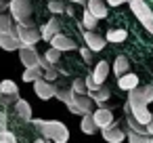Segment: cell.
<instances>
[{
  "label": "cell",
  "instance_id": "cell-6",
  "mask_svg": "<svg viewBox=\"0 0 153 143\" xmlns=\"http://www.w3.org/2000/svg\"><path fill=\"white\" fill-rule=\"evenodd\" d=\"M94 101L90 95H74V101L67 105V109L71 114H78V116H84V114H92L94 109Z\"/></svg>",
  "mask_w": 153,
  "mask_h": 143
},
{
  "label": "cell",
  "instance_id": "cell-19",
  "mask_svg": "<svg viewBox=\"0 0 153 143\" xmlns=\"http://www.w3.org/2000/svg\"><path fill=\"white\" fill-rule=\"evenodd\" d=\"M15 112H17V116L21 118V120H25V122H32V105L25 101V99H17L15 101Z\"/></svg>",
  "mask_w": 153,
  "mask_h": 143
},
{
  "label": "cell",
  "instance_id": "cell-21",
  "mask_svg": "<svg viewBox=\"0 0 153 143\" xmlns=\"http://www.w3.org/2000/svg\"><path fill=\"white\" fill-rule=\"evenodd\" d=\"M80 128H82V133L84 135H94L99 128H97V124H94V118H92V114H84L82 116V124H80Z\"/></svg>",
  "mask_w": 153,
  "mask_h": 143
},
{
  "label": "cell",
  "instance_id": "cell-15",
  "mask_svg": "<svg viewBox=\"0 0 153 143\" xmlns=\"http://www.w3.org/2000/svg\"><path fill=\"white\" fill-rule=\"evenodd\" d=\"M86 11H90L97 19H105L109 13V9L103 0H86Z\"/></svg>",
  "mask_w": 153,
  "mask_h": 143
},
{
  "label": "cell",
  "instance_id": "cell-42",
  "mask_svg": "<svg viewBox=\"0 0 153 143\" xmlns=\"http://www.w3.org/2000/svg\"><path fill=\"white\" fill-rule=\"evenodd\" d=\"M48 143H53V141H48Z\"/></svg>",
  "mask_w": 153,
  "mask_h": 143
},
{
  "label": "cell",
  "instance_id": "cell-16",
  "mask_svg": "<svg viewBox=\"0 0 153 143\" xmlns=\"http://www.w3.org/2000/svg\"><path fill=\"white\" fill-rule=\"evenodd\" d=\"M107 76H109V61H99L97 63V67L92 70V74H90V78L101 86L105 80H107Z\"/></svg>",
  "mask_w": 153,
  "mask_h": 143
},
{
  "label": "cell",
  "instance_id": "cell-38",
  "mask_svg": "<svg viewBox=\"0 0 153 143\" xmlns=\"http://www.w3.org/2000/svg\"><path fill=\"white\" fill-rule=\"evenodd\" d=\"M4 9H9V4H4L2 0H0V13H4Z\"/></svg>",
  "mask_w": 153,
  "mask_h": 143
},
{
  "label": "cell",
  "instance_id": "cell-18",
  "mask_svg": "<svg viewBox=\"0 0 153 143\" xmlns=\"http://www.w3.org/2000/svg\"><path fill=\"white\" fill-rule=\"evenodd\" d=\"M0 95H4L11 101H17L19 99V86L13 80H2L0 82Z\"/></svg>",
  "mask_w": 153,
  "mask_h": 143
},
{
  "label": "cell",
  "instance_id": "cell-40",
  "mask_svg": "<svg viewBox=\"0 0 153 143\" xmlns=\"http://www.w3.org/2000/svg\"><path fill=\"white\" fill-rule=\"evenodd\" d=\"M69 2H74V4H86V0H69Z\"/></svg>",
  "mask_w": 153,
  "mask_h": 143
},
{
  "label": "cell",
  "instance_id": "cell-17",
  "mask_svg": "<svg viewBox=\"0 0 153 143\" xmlns=\"http://www.w3.org/2000/svg\"><path fill=\"white\" fill-rule=\"evenodd\" d=\"M117 86L122 88V91H134L136 86H140L138 84V76L136 74H132V72H128V74H124V76H120L117 78Z\"/></svg>",
  "mask_w": 153,
  "mask_h": 143
},
{
  "label": "cell",
  "instance_id": "cell-10",
  "mask_svg": "<svg viewBox=\"0 0 153 143\" xmlns=\"http://www.w3.org/2000/svg\"><path fill=\"white\" fill-rule=\"evenodd\" d=\"M51 46H53V49H57L59 53H65V51H76V49H78V44H76L71 38H67L65 34H61V32H59L57 36H53V38H51Z\"/></svg>",
  "mask_w": 153,
  "mask_h": 143
},
{
  "label": "cell",
  "instance_id": "cell-31",
  "mask_svg": "<svg viewBox=\"0 0 153 143\" xmlns=\"http://www.w3.org/2000/svg\"><path fill=\"white\" fill-rule=\"evenodd\" d=\"M42 57H44V59H46L51 65H57V63H59V59H61V53H59L57 49H53V46H51V49H48V51H46Z\"/></svg>",
  "mask_w": 153,
  "mask_h": 143
},
{
  "label": "cell",
  "instance_id": "cell-36",
  "mask_svg": "<svg viewBox=\"0 0 153 143\" xmlns=\"http://www.w3.org/2000/svg\"><path fill=\"white\" fill-rule=\"evenodd\" d=\"M126 2H130V0H107L109 7H120V4H126Z\"/></svg>",
  "mask_w": 153,
  "mask_h": 143
},
{
  "label": "cell",
  "instance_id": "cell-25",
  "mask_svg": "<svg viewBox=\"0 0 153 143\" xmlns=\"http://www.w3.org/2000/svg\"><path fill=\"white\" fill-rule=\"evenodd\" d=\"M0 32H15V19L11 13H0Z\"/></svg>",
  "mask_w": 153,
  "mask_h": 143
},
{
  "label": "cell",
  "instance_id": "cell-5",
  "mask_svg": "<svg viewBox=\"0 0 153 143\" xmlns=\"http://www.w3.org/2000/svg\"><path fill=\"white\" fill-rule=\"evenodd\" d=\"M9 13L15 19V23L32 21V13H34L32 0H11L9 2Z\"/></svg>",
  "mask_w": 153,
  "mask_h": 143
},
{
  "label": "cell",
  "instance_id": "cell-37",
  "mask_svg": "<svg viewBox=\"0 0 153 143\" xmlns=\"http://www.w3.org/2000/svg\"><path fill=\"white\" fill-rule=\"evenodd\" d=\"M147 133H149V135L153 137V112H151V122L147 124Z\"/></svg>",
  "mask_w": 153,
  "mask_h": 143
},
{
  "label": "cell",
  "instance_id": "cell-11",
  "mask_svg": "<svg viewBox=\"0 0 153 143\" xmlns=\"http://www.w3.org/2000/svg\"><path fill=\"white\" fill-rule=\"evenodd\" d=\"M92 118H94L97 128H101V130L113 124V112L107 109V107H99V109H94V112H92Z\"/></svg>",
  "mask_w": 153,
  "mask_h": 143
},
{
  "label": "cell",
  "instance_id": "cell-12",
  "mask_svg": "<svg viewBox=\"0 0 153 143\" xmlns=\"http://www.w3.org/2000/svg\"><path fill=\"white\" fill-rule=\"evenodd\" d=\"M0 49L2 51H19L21 49V42L17 38L15 32H0Z\"/></svg>",
  "mask_w": 153,
  "mask_h": 143
},
{
  "label": "cell",
  "instance_id": "cell-39",
  "mask_svg": "<svg viewBox=\"0 0 153 143\" xmlns=\"http://www.w3.org/2000/svg\"><path fill=\"white\" fill-rule=\"evenodd\" d=\"M65 15H74V7H65Z\"/></svg>",
  "mask_w": 153,
  "mask_h": 143
},
{
  "label": "cell",
  "instance_id": "cell-20",
  "mask_svg": "<svg viewBox=\"0 0 153 143\" xmlns=\"http://www.w3.org/2000/svg\"><path fill=\"white\" fill-rule=\"evenodd\" d=\"M128 70H130V61L124 57V55H120V57H115V61H113V74L120 78V76H124V74H128Z\"/></svg>",
  "mask_w": 153,
  "mask_h": 143
},
{
  "label": "cell",
  "instance_id": "cell-3",
  "mask_svg": "<svg viewBox=\"0 0 153 143\" xmlns=\"http://www.w3.org/2000/svg\"><path fill=\"white\" fill-rule=\"evenodd\" d=\"M15 34L21 42V46H34L36 42L42 40L40 36V30L32 23V21H25V23H15Z\"/></svg>",
  "mask_w": 153,
  "mask_h": 143
},
{
  "label": "cell",
  "instance_id": "cell-8",
  "mask_svg": "<svg viewBox=\"0 0 153 143\" xmlns=\"http://www.w3.org/2000/svg\"><path fill=\"white\" fill-rule=\"evenodd\" d=\"M34 93H36L42 101H48V99H53V97H55L57 86H55L53 82H46L44 78H40V80H36V82H34Z\"/></svg>",
  "mask_w": 153,
  "mask_h": 143
},
{
  "label": "cell",
  "instance_id": "cell-1",
  "mask_svg": "<svg viewBox=\"0 0 153 143\" xmlns=\"http://www.w3.org/2000/svg\"><path fill=\"white\" fill-rule=\"evenodd\" d=\"M151 101H153V84L136 86L134 91L128 93V99L124 103V114H130L138 124L147 126L151 122V112H149Z\"/></svg>",
  "mask_w": 153,
  "mask_h": 143
},
{
  "label": "cell",
  "instance_id": "cell-26",
  "mask_svg": "<svg viewBox=\"0 0 153 143\" xmlns=\"http://www.w3.org/2000/svg\"><path fill=\"white\" fill-rule=\"evenodd\" d=\"M97 23H99V19H97V17H94L90 11H86V9H84V13H82V28H84V30H90V32H94Z\"/></svg>",
  "mask_w": 153,
  "mask_h": 143
},
{
  "label": "cell",
  "instance_id": "cell-30",
  "mask_svg": "<svg viewBox=\"0 0 153 143\" xmlns=\"http://www.w3.org/2000/svg\"><path fill=\"white\" fill-rule=\"evenodd\" d=\"M48 11L57 17V15H63L65 13V4L61 2V0H48Z\"/></svg>",
  "mask_w": 153,
  "mask_h": 143
},
{
  "label": "cell",
  "instance_id": "cell-41",
  "mask_svg": "<svg viewBox=\"0 0 153 143\" xmlns=\"http://www.w3.org/2000/svg\"><path fill=\"white\" fill-rule=\"evenodd\" d=\"M34 143H48V141H46V139H36Z\"/></svg>",
  "mask_w": 153,
  "mask_h": 143
},
{
  "label": "cell",
  "instance_id": "cell-7",
  "mask_svg": "<svg viewBox=\"0 0 153 143\" xmlns=\"http://www.w3.org/2000/svg\"><path fill=\"white\" fill-rule=\"evenodd\" d=\"M19 59L25 67H40V61H42L40 53L34 46H21L19 49Z\"/></svg>",
  "mask_w": 153,
  "mask_h": 143
},
{
  "label": "cell",
  "instance_id": "cell-2",
  "mask_svg": "<svg viewBox=\"0 0 153 143\" xmlns=\"http://www.w3.org/2000/svg\"><path fill=\"white\" fill-rule=\"evenodd\" d=\"M34 126L42 133V139L53 141V143H67L69 141V130L63 122L59 120H42V118H32Z\"/></svg>",
  "mask_w": 153,
  "mask_h": 143
},
{
  "label": "cell",
  "instance_id": "cell-14",
  "mask_svg": "<svg viewBox=\"0 0 153 143\" xmlns=\"http://www.w3.org/2000/svg\"><path fill=\"white\" fill-rule=\"evenodd\" d=\"M59 32H61V23H59V19H57V17H53V19H48V21L42 25L40 36H42V40L51 42V38H53V36H57Z\"/></svg>",
  "mask_w": 153,
  "mask_h": 143
},
{
  "label": "cell",
  "instance_id": "cell-34",
  "mask_svg": "<svg viewBox=\"0 0 153 143\" xmlns=\"http://www.w3.org/2000/svg\"><path fill=\"white\" fill-rule=\"evenodd\" d=\"M4 130H9V114L0 109V133H4Z\"/></svg>",
  "mask_w": 153,
  "mask_h": 143
},
{
  "label": "cell",
  "instance_id": "cell-9",
  "mask_svg": "<svg viewBox=\"0 0 153 143\" xmlns=\"http://www.w3.org/2000/svg\"><path fill=\"white\" fill-rule=\"evenodd\" d=\"M82 36H84V42H86V49H90L92 53H99V51H103L105 49V38L103 36H99L97 32H90V30H84L82 32Z\"/></svg>",
  "mask_w": 153,
  "mask_h": 143
},
{
  "label": "cell",
  "instance_id": "cell-29",
  "mask_svg": "<svg viewBox=\"0 0 153 143\" xmlns=\"http://www.w3.org/2000/svg\"><path fill=\"white\" fill-rule=\"evenodd\" d=\"M69 91L74 93V95H88V88H86V82L84 80H71V86H69Z\"/></svg>",
  "mask_w": 153,
  "mask_h": 143
},
{
  "label": "cell",
  "instance_id": "cell-22",
  "mask_svg": "<svg viewBox=\"0 0 153 143\" xmlns=\"http://www.w3.org/2000/svg\"><path fill=\"white\" fill-rule=\"evenodd\" d=\"M42 76H44V70H42V67H25L21 78H23L25 82H36V80H40Z\"/></svg>",
  "mask_w": 153,
  "mask_h": 143
},
{
  "label": "cell",
  "instance_id": "cell-4",
  "mask_svg": "<svg viewBox=\"0 0 153 143\" xmlns=\"http://www.w3.org/2000/svg\"><path fill=\"white\" fill-rule=\"evenodd\" d=\"M128 4H130V11L134 13V17L143 23V28L149 34H153V11H151V7L145 0H130Z\"/></svg>",
  "mask_w": 153,
  "mask_h": 143
},
{
  "label": "cell",
  "instance_id": "cell-24",
  "mask_svg": "<svg viewBox=\"0 0 153 143\" xmlns=\"http://www.w3.org/2000/svg\"><path fill=\"white\" fill-rule=\"evenodd\" d=\"M90 97H92V101H94V103H105V101L111 97V91H109V86L101 84V86H99V88H97Z\"/></svg>",
  "mask_w": 153,
  "mask_h": 143
},
{
  "label": "cell",
  "instance_id": "cell-13",
  "mask_svg": "<svg viewBox=\"0 0 153 143\" xmlns=\"http://www.w3.org/2000/svg\"><path fill=\"white\" fill-rule=\"evenodd\" d=\"M101 135H103V139H105L107 143H122V141L126 139V130H122V128H120V126H115V124H111V126L103 128V130H101Z\"/></svg>",
  "mask_w": 153,
  "mask_h": 143
},
{
  "label": "cell",
  "instance_id": "cell-33",
  "mask_svg": "<svg viewBox=\"0 0 153 143\" xmlns=\"http://www.w3.org/2000/svg\"><path fill=\"white\" fill-rule=\"evenodd\" d=\"M57 76H59V67H51V70H44V80L46 82H51V80H57Z\"/></svg>",
  "mask_w": 153,
  "mask_h": 143
},
{
  "label": "cell",
  "instance_id": "cell-27",
  "mask_svg": "<svg viewBox=\"0 0 153 143\" xmlns=\"http://www.w3.org/2000/svg\"><path fill=\"white\" fill-rule=\"evenodd\" d=\"M126 137H128V143H153L151 135H138V133L126 130Z\"/></svg>",
  "mask_w": 153,
  "mask_h": 143
},
{
  "label": "cell",
  "instance_id": "cell-23",
  "mask_svg": "<svg viewBox=\"0 0 153 143\" xmlns=\"http://www.w3.org/2000/svg\"><path fill=\"white\" fill-rule=\"evenodd\" d=\"M126 38H128V32L126 30H107V36H105V40L107 42H113V44L124 42Z\"/></svg>",
  "mask_w": 153,
  "mask_h": 143
},
{
  "label": "cell",
  "instance_id": "cell-32",
  "mask_svg": "<svg viewBox=\"0 0 153 143\" xmlns=\"http://www.w3.org/2000/svg\"><path fill=\"white\" fill-rule=\"evenodd\" d=\"M0 143H17V137L11 130H4V133H0Z\"/></svg>",
  "mask_w": 153,
  "mask_h": 143
},
{
  "label": "cell",
  "instance_id": "cell-35",
  "mask_svg": "<svg viewBox=\"0 0 153 143\" xmlns=\"http://www.w3.org/2000/svg\"><path fill=\"white\" fill-rule=\"evenodd\" d=\"M80 55H82V59H84L86 63H90V61H92V51H90V49L82 46V49H80Z\"/></svg>",
  "mask_w": 153,
  "mask_h": 143
},
{
  "label": "cell",
  "instance_id": "cell-28",
  "mask_svg": "<svg viewBox=\"0 0 153 143\" xmlns=\"http://www.w3.org/2000/svg\"><path fill=\"white\" fill-rule=\"evenodd\" d=\"M126 122H128V130H132V133H138V135H149L147 133V126H143V124H138L130 114H126Z\"/></svg>",
  "mask_w": 153,
  "mask_h": 143
}]
</instances>
